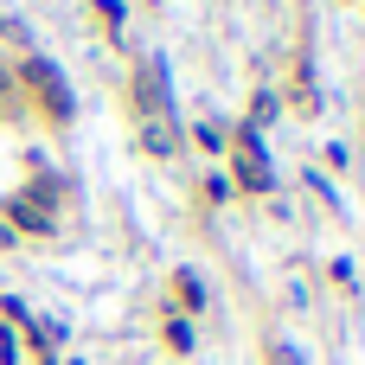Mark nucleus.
I'll return each instance as SVG.
<instances>
[{"mask_svg": "<svg viewBox=\"0 0 365 365\" xmlns=\"http://www.w3.org/2000/svg\"><path fill=\"white\" fill-rule=\"evenodd\" d=\"M237 180H244L250 192H263V186H269V160H263V148H257V135H250V128H237Z\"/></svg>", "mask_w": 365, "mask_h": 365, "instance_id": "f257e3e1", "label": "nucleus"}, {"mask_svg": "<svg viewBox=\"0 0 365 365\" xmlns=\"http://www.w3.org/2000/svg\"><path fill=\"white\" fill-rule=\"evenodd\" d=\"M276 365H302V359H295V353H289V346H282V353H276Z\"/></svg>", "mask_w": 365, "mask_h": 365, "instance_id": "f03ea898", "label": "nucleus"}]
</instances>
